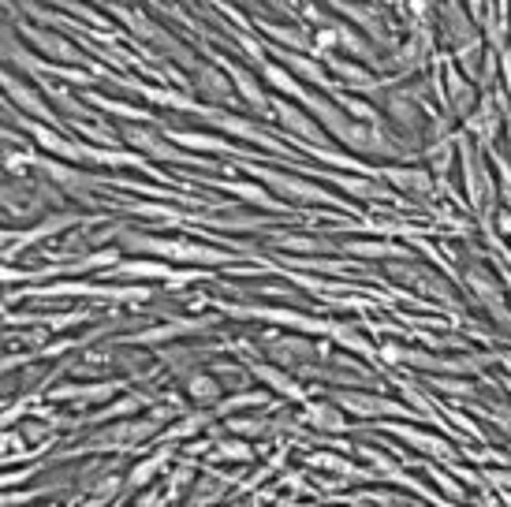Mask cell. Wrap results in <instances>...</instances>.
I'll list each match as a JSON object with an SVG mask.
<instances>
[{"label": "cell", "mask_w": 511, "mask_h": 507, "mask_svg": "<svg viewBox=\"0 0 511 507\" xmlns=\"http://www.w3.org/2000/svg\"><path fill=\"white\" fill-rule=\"evenodd\" d=\"M124 243L138 254H157V258H169V261H183V265H199V269H210V265H228L231 254L217 250V247H206V243H183V239H161V236H124Z\"/></svg>", "instance_id": "cell-1"}, {"label": "cell", "mask_w": 511, "mask_h": 507, "mask_svg": "<svg viewBox=\"0 0 511 507\" xmlns=\"http://www.w3.org/2000/svg\"><path fill=\"white\" fill-rule=\"evenodd\" d=\"M329 400L351 414V418H381V421H400V418H418L414 407L400 403V400H388V396H377V392H363V388H336V392H329Z\"/></svg>", "instance_id": "cell-2"}, {"label": "cell", "mask_w": 511, "mask_h": 507, "mask_svg": "<svg viewBox=\"0 0 511 507\" xmlns=\"http://www.w3.org/2000/svg\"><path fill=\"white\" fill-rule=\"evenodd\" d=\"M243 172L254 176V179H261V183H269L272 194H284V198H299V202H336L332 194H325L322 187H313V183H306V179H295V176H284V172H277V168L243 165Z\"/></svg>", "instance_id": "cell-3"}, {"label": "cell", "mask_w": 511, "mask_h": 507, "mask_svg": "<svg viewBox=\"0 0 511 507\" xmlns=\"http://www.w3.org/2000/svg\"><path fill=\"white\" fill-rule=\"evenodd\" d=\"M463 280L470 284V291H475V295L482 299V306L489 309V314H493L500 325L511 329V314H507V306H504V291H500V284H496L493 272L482 269V265H470V269L463 272Z\"/></svg>", "instance_id": "cell-4"}, {"label": "cell", "mask_w": 511, "mask_h": 507, "mask_svg": "<svg viewBox=\"0 0 511 507\" xmlns=\"http://www.w3.org/2000/svg\"><path fill=\"white\" fill-rule=\"evenodd\" d=\"M384 433H392V437H400L404 444H411V448H418L422 455H434V459H441V462H452L455 459V448L441 437V433H425V429H418V425H400V421H384Z\"/></svg>", "instance_id": "cell-5"}, {"label": "cell", "mask_w": 511, "mask_h": 507, "mask_svg": "<svg viewBox=\"0 0 511 507\" xmlns=\"http://www.w3.org/2000/svg\"><path fill=\"white\" fill-rule=\"evenodd\" d=\"M272 116L291 131V135H299V138H306V142H313V146H325V138H329V131L313 120V116H306L299 105H288L284 97H277L272 101Z\"/></svg>", "instance_id": "cell-6"}, {"label": "cell", "mask_w": 511, "mask_h": 507, "mask_svg": "<svg viewBox=\"0 0 511 507\" xmlns=\"http://www.w3.org/2000/svg\"><path fill=\"white\" fill-rule=\"evenodd\" d=\"M30 42H34V49L42 53V56H49V60H60V64H83V53H78L71 42H64L60 34H53V30H37V26H19Z\"/></svg>", "instance_id": "cell-7"}, {"label": "cell", "mask_w": 511, "mask_h": 507, "mask_svg": "<svg viewBox=\"0 0 511 507\" xmlns=\"http://www.w3.org/2000/svg\"><path fill=\"white\" fill-rule=\"evenodd\" d=\"M299 421L310 425V429H318V433H347V414L329 400V403H302L299 411Z\"/></svg>", "instance_id": "cell-8"}, {"label": "cell", "mask_w": 511, "mask_h": 507, "mask_svg": "<svg viewBox=\"0 0 511 507\" xmlns=\"http://www.w3.org/2000/svg\"><path fill=\"white\" fill-rule=\"evenodd\" d=\"M5 94H8V101H15L26 116H30V120H42V124H56V112L42 101V97H37L26 83H19L15 79V75H5Z\"/></svg>", "instance_id": "cell-9"}, {"label": "cell", "mask_w": 511, "mask_h": 507, "mask_svg": "<svg viewBox=\"0 0 511 507\" xmlns=\"http://www.w3.org/2000/svg\"><path fill=\"white\" fill-rule=\"evenodd\" d=\"M116 392H120V384L116 380H105V384H60L49 392V400H75L78 407H94V403H108Z\"/></svg>", "instance_id": "cell-10"}, {"label": "cell", "mask_w": 511, "mask_h": 507, "mask_svg": "<svg viewBox=\"0 0 511 507\" xmlns=\"http://www.w3.org/2000/svg\"><path fill=\"white\" fill-rule=\"evenodd\" d=\"M220 64H224V71L231 75V83H235V90H240V97H243L258 116H272V101L261 94V86L254 83V75L243 71L240 64H228V60H220Z\"/></svg>", "instance_id": "cell-11"}, {"label": "cell", "mask_w": 511, "mask_h": 507, "mask_svg": "<svg viewBox=\"0 0 511 507\" xmlns=\"http://www.w3.org/2000/svg\"><path fill=\"white\" fill-rule=\"evenodd\" d=\"M206 116H210V120H213V124H217L224 135H235V138L258 142V146H265V149H281V146H277V138H269L265 131H258L250 120H240V116H228V112H213V108H210Z\"/></svg>", "instance_id": "cell-12"}, {"label": "cell", "mask_w": 511, "mask_h": 507, "mask_svg": "<svg viewBox=\"0 0 511 507\" xmlns=\"http://www.w3.org/2000/svg\"><path fill=\"white\" fill-rule=\"evenodd\" d=\"M250 373H254L261 384H269L272 392H281V396H288V400H295V403H306V388H299V384H295V377H291V373H284L281 366L254 362V366H250Z\"/></svg>", "instance_id": "cell-13"}, {"label": "cell", "mask_w": 511, "mask_h": 507, "mask_svg": "<svg viewBox=\"0 0 511 507\" xmlns=\"http://www.w3.org/2000/svg\"><path fill=\"white\" fill-rule=\"evenodd\" d=\"M329 340L332 343H340L343 350H351V355H359V359H366V362H377V347L355 329V325H347V321H332L329 325Z\"/></svg>", "instance_id": "cell-14"}, {"label": "cell", "mask_w": 511, "mask_h": 507, "mask_svg": "<svg viewBox=\"0 0 511 507\" xmlns=\"http://www.w3.org/2000/svg\"><path fill=\"white\" fill-rule=\"evenodd\" d=\"M213 411H187L176 425H169L165 429V433L161 437H157V441H161V444H176V441H194V433H202V429H210L213 425Z\"/></svg>", "instance_id": "cell-15"}, {"label": "cell", "mask_w": 511, "mask_h": 507, "mask_svg": "<svg viewBox=\"0 0 511 507\" xmlns=\"http://www.w3.org/2000/svg\"><path fill=\"white\" fill-rule=\"evenodd\" d=\"M306 462L313 466V471H332V474H340L343 482H366V478H370L366 471H359L355 462H347V455H336V451H313V455H306Z\"/></svg>", "instance_id": "cell-16"}, {"label": "cell", "mask_w": 511, "mask_h": 507, "mask_svg": "<svg viewBox=\"0 0 511 507\" xmlns=\"http://www.w3.org/2000/svg\"><path fill=\"white\" fill-rule=\"evenodd\" d=\"M220 392H224V384H220V377L217 373H194L190 380H187V400L190 403H199V407H217L220 403Z\"/></svg>", "instance_id": "cell-17"}, {"label": "cell", "mask_w": 511, "mask_h": 507, "mask_svg": "<svg viewBox=\"0 0 511 507\" xmlns=\"http://www.w3.org/2000/svg\"><path fill=\"white\" fill-rule=\"evenodd\" d=\"M381 179H388L396 190H411V194L434 190V176H429L425 168H381Z\"/></svg>", "instance_id": "cell-18"}, {"label": "cell", "mask_w": 511, "mask_h": 507, "mask_svg": "<svg viewBox=\"0 0 511 507\" xmlns=\"http://www.w3.org/2000/svg\"><path fill=\"white\" fill-rule=\"evenodd\" d=\"M269 403H272V396H269V392H231L224 403H217V407H213V414H217V418H235L240 411L258 414V411H265Z\"/></svg>", "instance_id": "cell-19"}, {"label": "cell", "mask_w": 511, "mask_h": 507, "mask_svg": "<svg viewBox=\"0 0 511 507\" xmlns=\"http://www.w3.org/2000/svg\"><path fill=\"white\" fill-rule=\"evenodd\" d=\"M169 462H172V451H157V455L135 462V466H131V474H128V489H146L157 474H165V471H169Z\"/></svg>", "instance_id": "cell-20"}, {"label": "cell", "mask_w": 511, "mask_h": 507, "mask_svg": "<svg viewBox=\"0 0 511 507\" xmlns=\"http://www.w3.org/2000/svg\"><path fill=\"white\" fill-rule=\"evenodd\" d=\"M281 56H284V67H288L291 75H299V79H310L313 86H322V90H336V86H332V79L322 71V64H318V60L299 56V53H281Z\"/></svg>", "instance_id": "cell-21"}, {"label": "cell", "mask_w": 511, "mask_h": 507, "mask_svg": "<svg viewBox=\"0 0 511 507\" xmlns=\"http://www.w3.org/2000/svg\"><path fill=\"white\" fill-rule=\"evenodd\" d=\"M142 97H149V101H157V105H169V108H179V112H210L206 105H199V101H190L187 94H179V90H165V86H135Z\"/></svg>", "instance_id": "cell-22"}, {"label": "cell", "mask_w": 511, "mask_h": 507, "mask_svg": "<svg viewBox=\"0 0 511 507\" xmlns=\"http://www.w3.org/2000/svg\"><path fill=\"white\" fill-rule=\"evenodd\" d=\"M343 254H363V258H407L411 250L388 239H351L343 243Z\"/></svg>", "instance_id": "cell-23"}, {"label": "cell", "mask_w": 511, "mask_h": 507, "mask_svg": "<svg viewBox=\"0 0 511 507\" xmlns=\"http://www.w3.org/2000/svg\"><path fill=\"white\" fill-rule=\"evenodd\" d=\"M448 105H452L459 116H470V112H475V86H470L459 71H448Z\"/></svg>", "instance_id": "cell-24"}, {"label": "cell", "mask_w": 511, "mask_h": 507, "mask_svg": "<svg viewBox=\"0 0 511 507\" xmlns=\"http://www.w3.org/2000/svg\"><path fill=\"white\" fill-rule=\"evenodd\" d=\"M172 265H161V261H124L116 269V277H135V280H169L172 277Z\"/></svg>", "instance_id": "cell-25"}, {"label": "cell", "mask_w": 511, "mask_h": 507, "mask_svg": "<svg viewBox=\"0 0 511 507\" xmlns=\"http://www.w3.org/2000/svg\"><path fill=\"white\" fill-rule=\"evenodd\" d=\"M179 146H187V149H206V153H231V146L228 142H220V138H213V135H199V131H169Z\"/></svg>", "instance_id": "cell-26"}, {"label": "cell", "mask_w": 511, "mask_h": 507, "mask_svg": "<svg viewBox=\"0 0 511 507\" xmlns=\"http://www.w3.org/2000/svg\"><path fill=\"white\" fill-rule=\"evenodd\" d=\"M265 83L277 86V90L288 94V97H306V90L295 83V75H291L288 67H281V64H265Z\"/></svg>", "instance_id": "cell-27"}, {"label": "cell", "mask_w": 511, "mask_h": 507, "mask_svg": "<svg viewBox=\"0 0 511 507\" xmlns=\"http://www.w3.org/2000/svg\"><path fill=\"white\" fill-rule=\"evenodd\" d=\"M149 400L146 396H124V400H116V403H108V407H101L90 421H116V418H128V414H135V411H142Z\"/></svg>", "instance_id": "cell-28"}, {"label": "cell", "mask_w": 511, "mask_h": 507, "mask_svg": "<svg viewBox=\"0 0 511 507\" xmlns=\"http://www.w3.org/2000/svg\"><path fill=\"white\" fill-rule=\"evenodd\" d=\"M220 459H231V462H254V448L243 444V441H217V451L210 455V462H220Z\"/></svg>", "instance_id": "cell-29"}, {"label": "cell", "mask_w": 511, "mask_h": 507, "mask_svg": "<svg viewBox=\"0 0 511 507\" xmlns=\"http://www.w3.org/2000/svg\"><path fill=\"white\" fill-rule=\"evenodd\" d=\"M199 86L210 94V97H220V101H235L231 90H228V75H217L213 67H199Z\"/></svg>", "instance_id": "cell-30"}, {"label": "cell", "mask_w": 511, "mask_h": 507, "mask_svg": "<svg viewBox=\"0 0 511 507\" xmlns=\"http://www.w3.org/2000/svg\"><path fill=\"white\" fill-rule=\"evenodd\" d=\"M422 474H425L429 482H434L437 489H445V496H448V500H463V496H466V489L459 485V478H448L445 471H437L434 462H425V466H422Z\"/></svg>", "instance_id": "cell-31"}, {"label": "cell", "mask_w": 511, "mask_h": 507, "mask_svg": "<svg viewBox=\"0 0 511 507\" xmlns=\"http://www.w3.org/2000/svg\"><path fill=\"white\" fill-rule=\"evenodd\" d=\"M224 190L228 194H240L243 202H250V206H265V209H281L277 202L269 198V194L261 190V187H254V183H224Z\"/></svg>", "instance_id": "cell-32"}, {"label": "cell", "mask_w": 511, "mask_h": 507, "mask_svg": "<svg viewBox=\"0 0 511 507\" xmlns=\"http://www.w3.org/2000/svg\"><path fill=\"white\" fill-rule=\"evenodd\" d=\"M213 373L220 377V384L224 388H231V392H247V370L243 366H235V362H220V366H213Z\"/></svg>", "instance_id": "cell-33"}, {"label": "cell", "mask_w": 511, "mask_h": 507, "mask_svg": "<svg viewBox=\"0 0 511 507\" xmlns=\"http://www.w3.org/2000/svg\"><path fill=\"white\" fill-rule=\"evenodd\" d=\"M429 388L434 392H445V396H475V384L463 380V377H429Z\"/></svg>", "instance_id": "cell-34"}, {"label": "cell", "mask_w": 511, "mask_h": 507, "mask_svg": "<svg viewBox=\"0 0 511 507\" xmlns=\"http://www.w3.org/2000/svg\"><path fill=\"white\" fill-rule=\"evenodd\" d=\"M224 429L228 433H243V437H265L272 425L261 418H224Z\"/></svg>", "instance_id": "cell-35"}, {"label": "cell", "mask_w": 511, "mask_h": 507, "mask_svg": "<svg viewBox=\"0 0 511 507\" xmlns=\"http://www.w3.org/2000/svg\"><path fill=\"white\" fill-rule=\"evenodd\" d=\"M90 101H94V105H101L105 112L124 116V120H138V124H146V120H149V112H146V108H135V105H124V101H105V97H97V94H90Z\"/></svg>", "instance_id": "cell-36"}, {"label": "cell", "mask_w": 511, "mask_h": 507, "mask_svg": "<svg viewBox=\"0 0 511 507\" xmlns=\"http://www.w3.org/2000/svg\"><path fill=\"white\" fill-rule=\"evenodd\" d=\"M336 101L351 112V120H363V124H377V108H370L363 97H351V94H336Z\"/></svg>", "instance_id": "cell-37"}, {"label": "cell", "mask_w": 511, "mask_h": 507, "mask_svg": "<svg viewBox=\"0 0 511 507\" xmlns=\"http://www.w3.org/2000/svg\"><path fill=\"white\" fill-rule=\"evenodd\" d=\"M377 362H381L384 370H388V366H404V362H407V347L396 343V340L377 343Z\"/></svg>", "instance_id": "cell-38"}, {"label": "cell", "mask_w": 511, "mask_h": 507, "mask_svg": "<svg viewBox=\"0 0 511 507\" xmlns=\"http://www.w3.org/2000/svg\"><path fill=\"white\" fill-rule=\"evenodd\" d=\"M429 161H434V172H437V179H445L448 176V168H452V142L445 138V142H437V146H429V153H425Z\"/></svg>", "instance_id": "cell-39"}, {"label": "cell", "mask_w": 511, "mask_h": 507, "mask_svg": "<svg viewBox=\"0 0 511 507\" xmlns=\"http://www.w3.org/2000/svg\"><path fill=\"white\" fill-rule=\"evenodd\" d=\"M441 411H445V414H448V421H452V425H455V429H463V433H466V437H470V441H482V444H485V433H482V429H478V425H475V421H470V418H466V414H459V411H455V407H452V403H441Z\"/></svg>", "instance_id": "cell-40"}, {"label": "cell", "mask_w": 511, "mask_h": 507, "mask_svg": "<svg viewBox=\"0 0 511 507\" xmlns=\"http://www.w3.org/2000/svg\"><path fill=\"white\" fill-rule=\"evenodd\" d=\"M269 34L277 37V42H288L291 49H313V46H310V37H306L302 30H288V26H269Z\"/></svg>", "instance_id": "cell-41"}, {"label": "cell", "mask_w": 511, "mask_h": 507, "mask_svg": "<svg viewBox=\"0 0 511 507\" xmlns=\"http://www.w3.org/2000/svg\"><path fill=\"white\" fill-rule=\"evenodd\" d=\"M277 247H284V250H302V254H318V250H322L318 239H302V236H277Z\"/></svg>", "instance_id": "cell-42"}, {"label": "cell", "mask_w": 511, "mask_h": 507, "mask_svg": "<svg viewBox=\"0 0 511 507\" xmlns=\"http://www.w3.org/2000/svg\"><path fill=\"white\" fill-rule=\"evenodd\" d=\"M332 64V71H340L347 83H359V86H370V79H366V71L363 67H355V64H347V60H329Z\"/></svg>", "instance_id": "cell-43"}, {"label": "cell", "mask_w": 511, "mask_h": 507, "mask_svg": "<svg viewBox=\"0 0 511 507\" xmlns=\"http://www.w3.org/2000/svg\"><path fill=\"white\" fill-rule=\"evenodd\" d=\"M19 433L26 437V441H56V433L49 425H42V421H26V425H19Z\"/></svg>", "instance_id": "cell-44"}, {"label": "cell", "mask_w": 511, "mask_h": 507, "mask_svg": "<svg viewBox=\"0 0 511 507\" xmlns=\"http://www.w3.org/2000/svg\"><path fill=\"white\" fill-rule=\"evenodd\" d=\"M336 42H340V30H322L318 37H313V53H318V56H329Z\"/></svg>", "instance_id": "cell-45"}, {"label": "cell", "mask_w": 511, "mask_h": 507, "mask_svg": "<svg viewBox=\"0 0 511 507\" xmlns=\"http://www.w3.org/2000/svg\"><path fill=\"white\" fill-rule=\"evenodd\" d=\"M340 46H343L347 53H355V56H363V60L370 56V53H366V46H363V37H359V34H351V30H340Z\"/></svg>", "instance_id": "cell-46"}, {"label": "cell", "mask_w": 511, "mask_h": 507, "mask_svg": "<svg viewBox=\"0 0 511 507\" xmlns=\"http://www.w3.org/2000/svg\"><path fill=\"white\" fill-rule=\"evenodd\" d=\"M485 482L496 489H511V471H504V466H485Z\"/></svg>", "instance_id": "cell-47"}, {"label": "cell", "mask_w": 511, "mask_h": 507, "mask_svg": "<svg viewBox=\"0 0 511 507\" xmlns=\"http://www.w3.org/2000/svg\"><path fill=\"white\" fill-rule=\"evenodd\" d=\"M493 165H496V172H500V190H504V202H507V209H511V172H507V161H504V157H493Z\"/></svg>", "instance_id": "cell-48"}, {"label": "cell", "mask_w": 511, "mask_h": 507, "mask_svg": "<svg viewBox=\"0 0 511 507\" xmlns=\"http://www.w3.org/2000/svg\"><path fill=\"white\" fill-rule=\"evenodd\" d=\"M183 455H187V459L213 455V441H187V444H183Z\"/></svg>", "instance_id": "cell-49"}, {"label": "cell", "mask_w": 511, "mask_h": 507, "mask_svg": "<svg viewBox=\"0 0 511 507\" xmlns=\"http://www.w3.org/2000/svg\"><path fill=\"white\" fill-rule=\"evenodd\" d=\"M496 231L500 236H511V209H496Z\"/></svg>", "instance_id": "cell-50"}, {"label": "cell", "mask_w": 511, "mask_h": 507, "mask_svg": "<svg viewBox=\"0 0 511 507\" xmlns=\"http://www.w3.org/2000/svg\"><path fill=\"white\" fill-rule=\"evenodd\" d=\"M42 507H56V503H42Z\"/></svg>", "instance_id": "cell-51"}, {"label": "cell", "mask_w": 511, "mask_h": 507, "mask_svg": "<svg viewBox=\"0 0 511 507\" xmlns=\"http://www.w3.org/2000/svg\"><path fill=\"white\" fill-rule=\"evenodd\" d=\"M507 392H511V380H507Z\"/></svg>", "instance_id": "cell-52"}, {"label": "cell", "mask_w": 511, "mask_h": 507, "mask_svg": "<svg viewBox=\"0 0 511 507\" xmlns=\"http://www.w3.org/2000/svg\"><path fill=\"white\" fill-rule=\"evenodd\" d=\"M235 507H243V503H235Z\"/></svg>", "instance_id": "cell-53"}, {"label": "cell", "mask_w": 511, "mask_h": 507, "mask_svg": "<svg viewBox=\"0 0 511 507\" xmlns=\"http://www.w3.org/2000/svg\"><path fill=\"white\" fill-rule=\"evenodd\" d=\"M277 5H281V0H277Z\"/></svg>", "instance_id": "cell-54"}]
</instances>
